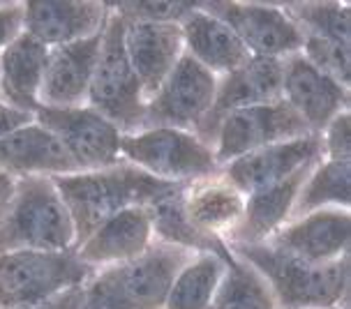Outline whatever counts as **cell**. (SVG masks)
I'll return each instance as SVG.
<instances>
[{
    "label": "cell",
    "instance_id": "6da1fadb",
    "mask_svg": "<svg viewBox=\"0 0 351 309\" xmlns=\"http://www.w3.org/2000/svg\"><path fill=\"white\" fill-rule=\"evenodd\" d=\"M62 203L72 217L77 245L90 236L104 219L134 206H148L162 194L171 192L173 182H165L150 175L134 164L118 162L114 166L95 171H77L53 178Z\"/></svg>",
    "mask_w": 351,
    "mask_h": 309
},
{
    "label": "cell",
    "instance_id": "7a4b0ae2",
    "mask_svg": "<svg viewBox=\"0 0 351 309\" xmlns=\"http://www.w3.org/2000/svg\"><path fill=\"white\" fill-rule=\"evenodd\" d=\"M227 247L266 280L278 309H349V256L326 266H310L266 243Z\"/></svg>",
    "mask_w": 351,
    "mask_h": 309
},
{
    "label": "cell",
    "instance_id": "3957f363",
    "mask_svg": "<svg viewBox=\"0 0 351 309\" xmlns=\"http://www.w3.org/2000/svg\"><path fill=\"white\" fill-rule=\"evenodd\" d=\"M190 258L192 251L155 243L134 261L99 268L81 288L79 309H165L169 286Z\"/></svg>",
    "mask_w": 351,
    "mask_h": 309
},
{
    "label": "cell",
    "instance_id": "277c9868",
    "mask_svg": "<svg viewBox=\"0 0 351 309\" xmlns=\"http://www.w3.org/2000/svg\"><path fill=\"white\" fill-rule=\"evenodd\" d=\"M77 245L72 217L53 178H19L14 197L0 222L3 251H70Z\"/></svg>",
    "mask_w": 351,
    "mask_h": 309
},
{
    "label": "cell",
    "instance_id": "5b68a950",
    "mask_svg": "<svg viewBox=\"0 0 351 309\" xmlns=\"http://www.w3.org/2000/svg\"><path fill=\"white\" fill-rule=\"evenodd\" d=\"M123 33V16L114 10V5H109L86 104L102 113L123 134H134L146 127V97L125 53Z\"/></svg>",
    "mask_w": 351,
    "mask_h": 309
},
{
    "label": "cell",
    "instance_id": "8992f818",
    "mask_svg": "<svg viewBox=\"0 0 351 309\" xmlns=\"http://www.w3.org/2000/svg\"><path fill=\"white\" fill-rule=\"evenodd\" d=\"M95 273L77 251H3L0 254V309L33 307L79 288Z\"/></svg>",
    "mask_w": 351,
    "mask_h": 309
},
{
    "label": "cell",
    "instance_id": "52a82bcc",
    "mask_svg": "<svg viewBox=\"0 0 351 309\" xmlns=\"http://www.w3.org/2000/svg\"><path fill=\"white\" fill-rule=\"evenodd\" d=\"M121 160L173 185H187L219 171L213 148L194 132L176 127H143L123 134Z\"/></svg>",
    "mask_w": 351,
    "mask_h": 309
},
{
    "label": "cell",
    "instance_id": "ba28073f",
    "mask_svg": "<svg viewBox=\"0 0 351 309\" xmlns=\"http://www.w3.org/2000/svg\"><path fill=\"white\" fill-rule=\"evenodd\" d=\"M307 134L312 132L303 118L285 99H275L268 104H256L227 113L217 123L210 148L215 153L217 164L222 166L250 150L293 141V138H303Z\"/></svg>",
    "mask_w": 351,
    "mask_h": 309
},
{
    "label": "cell",
    "instance_id": "9c48e42d",
    "mask_svg": "<svg viewBox=\"0 0 351 309\" xmlns=\"http://www.w3.org/2000/svg\"><path fill=\"white\" fill-rule=\"evenodd\" d=\"M35 121L58 138L79 171H95L123 162V132L88 104L72 109L40 106Z\"/></svg>",
    "mask_w": 351,
    "mask_h": 309
},
{
    "label": "cell",
    "instance_id": "30bf717a",
    "mask_svg": "<svg viewBox=\"0 0 351 309\" xmlns=\"http://www.w3.org/2000/svg\"><path fill=\"white\" fill-rule=\"evenodd\" d=\"M217 79L185 53L146 102V127L194 132L215 102Z\"/></svg>",
    "mask_w": 351,
    "mask_h": 309
},
{
    "label": "cell",
    "instance_id": "8fae6325",
    "mask_svg": "<svg viewBox=\"0 0 351 309\" xmlns=\"http://www.w3.org/2000/svg\"><path fill=\"white\" fill-rule=\"evenodd\" d=\"M204 8L234 30L250 55L287 58L303 49V30L285 8L259 3H210Z\"/></svg>",
    "mask_w": 351,
    "mask_h": 309
},
{
    "label": "cell",
    "instance_id": "7c38bea8",
    "mask_svg": "<svg viewBox=\"0 0 351 309\" xmlns=\"http://www.w3.org/2000/svg\"><path fill=\"white\" fill-rule=\"evenodd\" d=\"M266 245L310 266L335 263L349 256L351 210L328 208L293 217Z\"/></svg>",
    "mask_w": 351,
    "mask_h": 309
},
{
    "label": "cell",
    "instance_id": "4fadbf2b",
    "mask_svg": "<svg viewBox=\"0 0 351 309\" xmlns=\"http://www.w3.org/2000/svg\"><path fill=\"white\" fill-rule=\"evenodd\" d=\"M282 99L319 134L340 111L349 109V88L307 60L303 51L282 58Z\"/></svg>",
    "mask_w": 351,
    "mask_h": 309
},
{
    "label": "cell",
    "instance_id": "5bb4252c",
    "mask_svg": "<svg viewBox=\"0 0 351 309\" xmlns=\"http://www.w3.org/2000/svg\"><path fill=\"white\" fill-rule=\"evenodd\" d=\"M275 99H282V58L250 55L247 62L217 79L215 102H213L208 116L194 129V134L202 138L206 146H210L217 123L227 113L256 104H268Z\"/></svg>",
    "mask_w": 351,
    "mask_h": 309
},
{
    "label": "cell",
    "instance_id": "9a60e30c",
    "mask_svg": "<svg viewBox=\"0 0 351 309\" xmlns=\"http://www.w3.org/2000/svg\"><path fill=\"white\" fill-rule=\"evenodd\" d=\"M322 157V138L319 134H307L303 138H293V141L250 150V153L222 164L219 173L247 197L256 189L271 187L275 182L289 178L298 169L312 166Z\"/></svg>",
    "mask_w": 351,
    "mask_h": 309
},
{
    "label": "cell",
    "instance_id": "2e32d148",
    "mask_svg": "<svg viewBox=\"0 0 351 309\" xmlns=\"http://www.w3.org/2000/svg\"><path fill=\"white\" fill-rule=\"evenodd\" d=\"M125 21V18H123ZM125 53L146 102L155 95L178 60L185 55L180 23L173 21H125Z\"/></svg>",
    "mask_w": 351,
    "mask_h": 309
},
{
    "label": "cell",
    "instance_id": "e0dca14e",
    "mask_svg": "<svg viewBox=\"0 0 351 309\" xmlns=\"http://www.w3.org/2000/svg\"><path fill=\"white\" fill-rule=\"evenodd\" d=\"M155 243L158 240H155L148 208L134 206L104 219L74 251L79 261H84L93 270H99L134 261L146 254Z\"/></svg>",
    "mask_w": 351,
    "mask_h": 309
},
{
    "label": "cell",
    "instance_id": "ac0fdd59",
    "mask_svg": "<svg viewBox=\"0 0 351 309\" xmlns=\"http://www.w3.org/2000/svg\"><path fill=\"white\" fill-rule=\"evenodd\" d=\"M99 44H102V33L49 49L40 106L72 109V106H84L88 102V88L95 72Z\"/></svg>",
    "mask_w": 351,
    "mask_h": 309
},
{
    "label": "cell",
    "instance_id": "d6986e66",
    "mask_svg": "<svg viewBox=\"0 0 351 309\" xmlns=\"http://www.w3.org/2000/svg\"><path fill=\"white\" fill-rule=\"evenodd\" d=\"M0 171L19 178H58L77 173V164L62 143L37 121L0 136Z\"/></svg>",
    "mask_w": 351,
    "mask_h": 309
},
{
    "label": "cell",
    "instance_id": "ffe728a7",
    "mask_svg": "<svg viewBox=\"0 0 351 309\" xmlns=\"http://www.w3.org/2000/svg\"><path fill=\"white\" fill-rule=\"evenodd\" d=\"M245 194L222 173L192 180L183 187V212L197 233L227 243L241 224Z\"/></svg>",
    "mask_w": 351,
    "mask_h": 309
},
{
    "label": "cell",
    "instance_id": "44dd1931",
    "mask_svg": "<svg viewBox=\"0 0 351 309\" xmlns=\"http://www.w3.org/2000/svg\"><path fill=\"white\" fill-rule=\"evenodd\" d=\"M180 33L185 53L215 77L234 72L250 58L245 44L234 30L204 5H192V10L180 18Z\"/></svg>",
    "mask_w": 351,
    "mask_h": 309
},
{
    "label": "cell",
    "instance_id": "7402d4cb",
    "mask_svg": "<svg viewBox=\"0 0 351 309\" xmlns=\"http://www.w3.org/2000/svg\"><path fill=\"white\" fill-rule=\"evenodd\" d=\"M106 16V3H28L23 33L53 49L102 33Z\"/></svg>",
    "mask_w": 351,
    "mask_h": 309
},
{
    "label": "cell",
    "instance_id": "603a6c76",
    "mask_svg": "<svg viewBox=\"0 0 351 309\" xmlns=\"http://www.w3.org/2000/svg\"><path fill=\"white\" fill-rule=\"evenodd\" d=\"M312 166H303L296 173H291L289 178L247 194L241 224L229 236L227 245H261L271 240L275 233L291 219L300 185H303L305 175L310 173Z\"/></svg>",
    "mask_w": 351,
    "mask_h": 309
},
{
    "label": "cell",
    "instance_id": "cb8c5ba5",
    "mask_svg": "<svg viewBox=\"0 0 351 309\" xmlns=\"http://www.w3.org/2000/svg\"><path fill=\"white\" fill-rule=\"evenodd\" d=\"M47 58L49 49L28 33L16 35L0 51V92L5 104L35 116Z\"/></svg>",
    "mask_w": 351,
    "mask_h": 309
},
{
    "label": "cell",
    "instance_id": "d4e9b609",
    "mask_svg": "<svg viewBox=\"0 0 351 309\" xmlns=\"http://www.w3.org/2000/svg\"><path fill=\"white\" fill-rule=\"evenodd\" d=\"M229 258L231 251L227 256L215 254V251L192 254L169 286L165 309H213V300H215Z\"/></svg>",
    "mask_w": 351,
    "mask_h": 309
},
{
    "label": "cell",
    "instance_id": "484cf974",
    "mask_svg": "<svg viewBox=\"0 0 351 309\" xmlns=\"http://www.w3.org/2000/svg\"><path fill=\"white\" fill-rule=\"evenodd\" d=\"M351 210V160H319L305 175L293 203V217L315 210Z\"/></svg>",
    "mask_w": 351,
    "mask_h": 309
},
{
    "label": "cell",
    "instance_id": "4316f807",
    "mask_svg": "<svg viewBox=\"0 0 351 309\" xmlns=\"http://www.w3.org/2000/svg\"><path fill=\"white\" fill-rule=\"evenodd\" d=\"M183 187L185 185H176L171 192L162 194L160 199H155L153 203L146 206L148 215H150V224H153L155 240L187 249V251H192V254H197V251H215V254L227 256L229 254L227 243L202 236V233L194 231L190 222L185 219Z\"/></svg>",
    "mask_w": 351,
    "mask_h": 309
},
{
    "label": "cell",
    "instance_id": "83f0119b",
    "mask_svg": "<svg viewBox=\"0 0 351 309\" xmlns=\"http://www.w3.org/2000/svg\"><path fill=\"white\" fill-rule=\"evenodd\" d=\"M213 309H278V305L266 280L252 266L231 254Z\"/></svg>",
    "mask_w": 351,
    "mask_h": 309
},
{
    "label": "cell",
    "instance_id": "f1b7e54d",
    "mask_svg": "<svg viewBox=\"0 0 351 309\" xmlns=\"http://www.w3.org/2000/svg\"><path fill=\"white\" fill-rule=\"evenodd\" d=\"M303 35L351 44V8L347 3H293L285 5Z\"/></svg>",
    "mask_w": 351,
    "mask_h": 309
},
{
    "label": "cell",
    "instance_id": "f546056e",
    "mask_svg": "<svg viewBox=\"0 0 351 309\" xmlns=\"http://www.w3.org/2000/svg\"><path fill=\"white\" fill-rule=\"evenodd\" d=\"M303 55L312 60L319 69L330 74L342 86L351 84V44H340L333 40H322L315 35H303Z\"/></svg>",
    "mask_w": 351,
    "mask_h": 309
},
{
    "label": "cell",
    "instance_id": "4dcf8cb0",
    "mask_svg": "<svg viewBox=\"0 0 351 309\" xmlns=\"http://www.w3.org/2000/svg\"><path fill=\"white\" fill-rule=\"evenodd\" d=\"M114 10L125 21H173L180 23L187 12L192 10L190 3H121Z\"/></svg>",
    "mask_w": 351,
    "mask_h": 309
},
{
    "label": "cell",
    "instance_id": "1f68e13d",
    "mask_svg": "<svg viewBox=\"0 0 351 309\" xmlns=\"http://www.w3.org/2000/svg\"><path fill=\"white\" fill-rule=\"evenodd\" d=\"M324 160H351V116L349 109L340 111L319 132Z\"/></svg>",
    "mask_w": 351,
    "mask_h": 309
},
{
    "label": "cell",
    "instance_id": "d6a6232c",
    "mask_svg": "<svg viewBox=\"0 0 351 309\" xmlns=\"http://www.w3.org/2000/svg\"><path fill=\"white\" fill-rule=\"evenodd\" d=\"M26 3H0V51L23 33Z\"/></svg>",
    "mask_w": 351,
    "mask_h": 309
},
{
    "label": "cell",
    "instance_id": "836d02e7",
    "mask_svg": "<svg viewBox=\"0 0 351 309\" xmlns=\"http://www.w3.org/2000/svg\"><path fill=\"white\" fill-rule=\"evenodd\" d=\"M35 116L33 113H23V111H16L8 106L5 102H0V136H8L10 132H14L23 125L33 123Z\"/></svg>",
    "mask_w": 351,
    "mask_h": 309
},
{
    "label": "cell",
    "instance_id": "e575fe53",
    "mask_svg": "<svg viewBox=\"0 0 351 309\" xmlns=\"http://www.w3.org/2000/svg\"><path fill=\"white\" fill-rule=\"evenodd\" d=\"M81 288H84V286L72 288V291H65V293H60L58 298L40 302V305L19 307V309H79V305H81Z\"/></svg>",
    "mask_w": 351,
    "mask_h": 309
},
{
    "label": "cell",
    "instance_id": "d590c367",
    "mask_svg": "<svg viewBox=\"0 0 351 309\" xmlns=\"http://www.w3.org/2000/svg\"><path fill=\"white\" fill-rule=\"evenodd\" d=\"M14 187H16V180L5 171H0V222H3L5 212H8V208H10V201L14 197Z\"/></svg>",
    "mask_w": 351,
    "mask_h": 309
},
{
    "label": "cell",
    "instance_id": "8d00e7d4",
    "mask_svg": "<svg viewBox=\"0 0 351 309\" xmlns=\"http://www.w3.org/2000/svg\"><path fill=\"white\" fill-rule=\"evenodd\" d=\"M0 102H3V92H0Z\"/></svg>",
    "mask_w": 351,
    "mask_h": 309
}]
</instances>
